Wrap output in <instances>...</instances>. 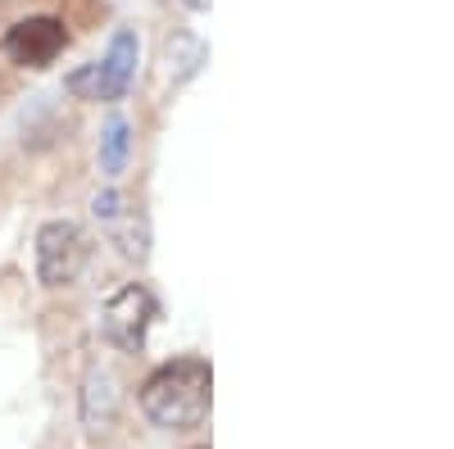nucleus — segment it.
I'll return each mask as SVG.
<instances>
[{
  "label": "nucleus",
  "mask_w": 454,
  "mask_h": 449,
  "mask_svg": "<svg viewBox=\"0 0 454 449\" xmlns=\"http://www.w3.org/2000/svg\"><path fill=\"white\" fill-rule=\"evenodd\" d=\"M209 386H214V372L205 359H196V354L168 359L141 382V408L164 431L200 427L209 414Z\"/></svg>",
  "instance_id": "f257e3e1"
},
{
  "label": "nucleus",
  "mask_w": 454,
  "mask_h": 449,
  "mask_svg": "<svg viewBox=\"0 0 454 449\" xmlns=\"http://www.w3.org/2000/svg\"><path fill=\"white\" fill-rule=\"evenodd\" d=\"M91 254V241L78 222L68 218H55L36 232V277L46 286H73Z\"/></svg>",
  "instance_id": "f03ea898"
},
{
  "label": "nucleus",
  "mask_w": 454,
  "mask_h": 449,
  "mask_svg": "<svg viewBox=\"0 0 454 449\" xmlns=\"http://www.w3.org/2000/svg\"><path fill=\"white\" fill-rule=\"evenodd\" d=\"M155 318H160L155 295H150L145 286H123V290L105 305L100 331H105L109 345H119V350H141V345H145V331L155 327Z\"/></svg>",
  "instance_id": "7ed1b4c3"
},
{
  "label": "nucleus",
  "mask_w": 454,
  "mask_h": 449,
  "mask_svg": "<svg viewBox=\"0 0 454 449\" xmlns=\"http://www.w3.org/2000/svg\"><path fill=\"white\" fill-rule=\"evenodd\" d=\"M132 68H137V36L132 32H119L105 59L87 64L82 73L68 78V91L78 96H91V100H119L132 82Z\"/></svg>",
  "instance_id": "20e7f679"
},
{
  "label": "nucleus",
  "mask_w": 454,
  "mask_h": 449,
  "mask_svg": "<svg viewBox=\"0 0 454 449\" xmlns=\"http://www.w3.org/2000/svg\"><path fill=\"white\" fill-rule=\"evenodd\" d=\"M64 46H68V27H64L59 19H51V14L19 19V23L5 32V42H0L5 59L19 64V68H46Z\"/></svg>",
  "instance_id": "39448f33"
},
{
  "label": "nucleus",
  "mask_w": 454,
  "mask_h": 449,
  "mask_svg": "<svg viewBox=\"0 0 454 449\" xmlns=\"http://www.w3.org/2000/svg\"><path fill=\"white\" fill-rule=\"evenodd\" d=\"M123 155H128V123L109 119V128H105V173H119Z\"/></svg>",
  "instance_id": "423d86ee"
},
{
  "label": "nucleus",
  "mask_w": 454,
  "mask_h": 449,
  "mask_svg": "<svg viewBox=\"0 0 454 449\" xmlns=\"http://www.w3.org/2000/svg\"><path fill=\"white\" fill-rule=\"evenodd\" d=\"M186 5H192V10H209V0H186Z\"/></svg>",
  "instance_id": "0eeeda50"
}]
</instances>
